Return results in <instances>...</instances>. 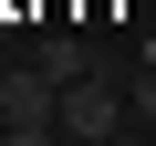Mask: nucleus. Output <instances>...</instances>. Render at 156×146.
Listing matches in <instances>:
<instances>
[{
	"label": "nucleus",
	"mask_w": 156,
	"mask_h": 146,
	"mask_svg": "<svg viewBox=\"0 0 156 146\" xmlns=\"http://www.w3.org/2000/svg\"><path fill=\"white\" fill-rule=\"evenodd\" d=\"M62 136L73 146H115L125 136V94L104 84V73H73V84H62Z\"/></svg>",
	"instance_id": "obj_1"
},
{
	"label": "nucleus",
	"mask_w": 156,
	"mask_h": 146,
	"mask_svg": "<svg viewBox=\"0 0 156 146\" xmlns=\"http://www.w3.org/2000/svg\"><path fill=\"white\" fill-rule=\"evenodd\" d=\"M0 125H62V84L42 63H0Z\"/></svg>",
	"instance_id": "obj_2"
},
{
	"label": "nucleus",
	"mask_w": 156,
	"mask_h": 146,
	"mask_svg": "<svg viewBox=\"0 0 156 146\" xmlns=\"http://www.w3.org/2000/svg\"><path fill=\"white\" fill-rule=\"evenodd\" d=\"M42 73H52V84H73V73H94V63H83V42H73V21H52V31H42Z\"/></svg>",
	"instance_id": "obj_3"
},
{
	"label": "nucleus",
	"mask_w": 156,
	"mask_h": 146,
	"mask_svg": "<svg viewBox=\"0 0 156 146\" xmlns=\"http://www.w3.org/2000/svg\"><path fill=\"white\" fill-rule=\"evenodd\" d=\"M0 146H62V125H0Z\"/></svg>",
	"instance_id": "obj_4"
},
{
	"label": "nucleus",
	"mask_w": 156,
	"mask_h": 146,
	"mask_svg": "<svg viewBox=\"0 0 156 146\" xmlns=\"http://www.w3.org/2000/svg\"><path fill=\"white\" fill-rule=\"evenodd\" d=\"M135 115H146V125H156V63H146V73H135Z\"/></svg>",
	"instance_id": "obj_5"
}]
</instances>
